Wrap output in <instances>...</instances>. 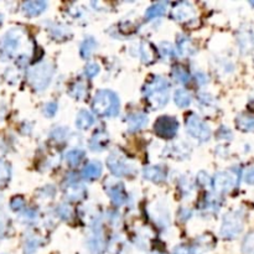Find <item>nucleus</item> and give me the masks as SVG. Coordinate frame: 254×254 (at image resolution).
I'll return each instance as SVG.
<instances>
[{"mask_svg": "<svg viewBox=\"0 0 254 254\" xmlns=\"http://www.w3.org/2000/svg\"><path fill=\"white\" fill-rule=\"evenodd\" d=\"M170 88L171 86L166 78L155 76L153 77V80H150L144 86V97L153 109H159V108L165 107L169 102Z\"/></svg>", "mask_w": 254, "mask_h": 254, "instance_id": "f257e3e1", "label": "nucleus"}, {"mask_svg": "<svg viewBox=\"0 0 254 254\" xmlns=\"http://www.w3.org/2000/svg\"><path fill=\"white\" fill-rule=\"evenodd\" d=\"M119 98L113 91L100 90L95 93L92 100V109L97 116L112 118L119 113Z\"/></svg>", "mask_w": 254, "mask_h": 254, "instance_id": "f03ea898", "label": "nucleus"}, {"mask_svg": "<svg viewBox=\"0 0 254 254\" xmlns=\"http://www.w3.org/2000/svg\"><path fill=\"white\" fill-rule=\"evenodd\" d=\"M55 68L50 62H41L31 67L28 72V81L31 87L37 92H42L49 87L54 77Z\"/></svg>", "mask_w": 254, "mask_h": 254, "instance_id": "7ed1b4c3", "label": "nucleus"}, {"mask_svg": "<svg viewBox=\"0 0 254 254\" xmlns=\"http://www.w3.org/2000/svg\"><path fill=\"white\" fill-rule=\"evenodd\" d=\"M24 31L21 29H11L0 40V61H9L14 57L23 42Z\"/></svg>", "mask_w": 254, "mask_h": 254, "instance_id": "20e7f679", "label": "nucleus"}, {"mask_svg": "<svg viewBox=\"0 0 254 254\" xmlns=\"http://www.w3.org/2000/svg\"><path fill=\"white\" fill-rule=\"evenodd\" d=\"M244 227V213L242 210H234L224 216L221 226V236L226 239H234L241 234Z\"/></svg>", "mask_w": 254, "mask_h": 254, "instance_id": "39448f33", "label": "nucleus"}, {"mask_svg": "<svg viewBox=\"0 0 254 254\" xmlns=\"http://www.w3.org/2000/svg\"><path fill=\"white\" fill-rule=\"evenodd\" d=\"M185 127L186 131L190 134L192 138L197 139L198 141H207L210 140L211 135V129L210 127L207 126L206 122H203V119H201L197 114L190 113L188 117H186L185 121Z\"/></svg>", "mask_w": 254, "mask_h": 254, "instance_id": "423d86ee", "label": "nucleus"}, {"mask_svg": "<svg viewBox=\"0 0 254 254\" xmlns=\"http://www.w3.org/2000/svg\"><path fill=\"white\" fill-rule=\"evenodd\" d=\"M107 166L109 171L117 177L131 176L135 172L133 165L128 161V159L123 154L118 152L111 153L107 159Z\"/></svg>", "mask_w": 254, "mask_h": 254, "instance_id": "0eeeda50", "label": "nucleus"}, {"mask_svg": "<svg viewBox=\"0 0 254 254\" xmlns=\"http://www.w3.org/2000/svg\"><path fill=\"white\" fill-rule=\"evenodd\" d=\"M239 180V174L237 170L229 169L226 171H220L216 174L212 185L217 192H229L237 188Z\"/></svg>", "mask_w": 254, "mask_h": 254, "instance_id": "6e6552de", "label": "nucleus"}, {"mask_svg": "<svg viewBox=\"0 0 254 254\" xmlns=\"http://www.w3.org/2000/svg\"><path fill=\"white\" fill-rule=\"evenodd\" d=\"M154 131L159 138L172 139L179 131V122L174 117L162 116L155 122Z\"/></svg>", "mask_w": 254, "mask_h": 254, "instance_id": "1a4fd4ad", "label": "nucleus"}, {"mask_svg": "<svg viewBox=\"0 0 254 254\" xmlns=\"http://www.w3.org/2000/svg\"><path fill=\"white\" fill-rule=\"evenodd\" d=\"M171 16L175 21L177 23L188 24L190 21L196 19V11L192 4L188 3V1H181L177 3L171 10Z\"/></svg>", "mask_w": 254, "mask_h": 254, "instance_id": "9d476101", "label": "nucleus"}, {"mask_svg": "<svg viewBox=\"0 0 254 254\" xmlns=\"http://www.w3.org/2000/svg\"><path fill=\"white\" fill-rule=\"evenodd\" d=\"M105 192L116 206H123L128 201V193L121 181H108Z\"/></svg>", "mask_w": 254, "mask_h": 254, "instance_id": "9b49d317", "label": "nucleus"}, {"mask_svg": "<svg viewBox=\"0 0 254 254\" xmlns=\"http://www.w3.org/2000/svg\"><path fill=\"white\" fill-rule=\"evenodd\" d=\"M92 234H91L90 239L87 242V247L92 254H100L105 247L104 238H103L102 233V224L100 221L95 220V223L93 224Z\"/></svg>", "mask_w": 254, "mask_h": 254, "instance_id": "f8f14e48", "label": "nucleus"}, {"mask_svg": "<svg viewBox=\"0 0 254 254\" xmlns=\"http://www.w3.org/2000/svg\"><path fill=\"white\" fill-rule=\"evenodd\" d=\"M64 196L69 201H81L85 200L87 196V190L83 184H81L78 180H68L66 188L64 189Z\"/></svg>", "mask_w": 254, "mask_h": 254, "instance_id": "ddd939ff", "label": "nucleus"}, {"mask_svg": "<svg viewBox=\"0 0 254 254\" xmlns=\"http://www.w3.org/2000/svg\"><path fill=\"white\" fill-rule=\"evenodd\" d=\"M88 145L92 152H103L109 145V135L105 130H97L91 136Z\"/></svg>", "mask_w": 254, "mask_h": 254, "instance_id": "4468645a", "label": "nucleus"}, {"mask_svg": "<svg viewBox=\"0 0 254 254\" xmlns=\"http://www.w3.org/2000/svg\"><path fill=\"white\" fill-rule=\"evenodd\" d=\"M238 46L242 54H251L254 49V32L251 29L241 30L238 33Z\"/></svg>", "mask_w": 254, "mask_h": 254, "instance_id": "2eb2a0df", "label": "nucleus"}, {"mask_svg": "<svg viewBox=\"0 0 254 254\" xmlns=\"http://www.w3.org/2000/svg\"><path fill=\"white\" fill-rule=\"evenodd\" d=\"M144 177L153 183H162L165 181L167 176V171L165 167L162 166H157V165H153V166H147L143 170Z\"/></svg>", "mask_w": 254, "mask_h": 254, "instance_id": "dca6fc26", "label": "nucleus"}, {"mask_svg": "<svg viewBox=\"0 0 254 254\" xmlns=\"http://www.w3.org/2000/svg\"><path fill=\"white\" fill-rule=\"evenodd\" d=\"M47 8L46 1H42V0H35V1H26L23 4V13L26 16H37L40 14L44 13Z\"/></svg>", "mask_w": 254, "mask_h": 254, "instance_id": "f3484780", "label": "nucleus"}, {"mask_svg": "<svg viewBox=\"0 0 254 254\" xmlns=\"http://www.w3.org/2000/svg\"><path fill=\"white\" fill-rule=\"evenodd\" d=\"M148 117L144 113H131L127 117V124L130 131L141 130L148 124Z\"/></svg>", "mask_w": 254, "mask_h": 254, "instance_id": "a211bd4d", "label": "nucleus"}, {"mask_svg": "<svg viewBox=\"0 0 254 254\" xmlns=\"http://www.w3.org/2000/svg\"><path fill=\"white\" fill-rule=\"evenodd\" d=\"M138 49V55L144 64H152V62L155 61V59L158 56V51L152 44H149V42H141Z\"/></svg>", "mask_w": 254, "mask_h": 254, "instance_id": "6ab92c4d", "label": "nucleus"}, {"mask_svg": "<svg viewBox=\"0 0 254 254\" xmlns=\"http://www.w3.org/2000/svg\"><path fill=\"white\" fill-rule=\"evenodd\" d=\"M102 164L99 161H91L82 169V177L88 181L98 179L102 175Z\"/></svg>", "mask_w": 254, "mask_h": 254, "instance_id": "aec40b11", "label": "nucleus"}, {"mask_svg": "<svg viewBox=\"0 0 254 254\" xmlns=\"http://www.w3.org/2000/svg\"><path fill=\"white\" fill-rule=\"evenodd\" d=\"M176 47L181 56H191V55H193L196 52L193 42L189 37H186L185 35H180L177 37Z\"/></svg>", "mask_w": 254, "mask_h": 254, "instance_id": "412c9836", "label": "nucleus"}, {"mask_svg": "<svg viewBox=\"0 0 254 254\" xmlns=\"http://www.w3.org/2000/svg\"><path fill=\"white\" fill-rule=\"evenodd\" d=\"M95 124V116L91 112L82 109L76 116V127L80 130H87Z\"/></svg>", "mask_w": 254, "mask_h": 254, "instance_id": "4be33fe9", "label": "nucleus"}, {"mask_svg": "<svg viewBox=\"0 0 254 254\" xmlns=\"http://www.w3.org/2000/svg\"><path fill=\"white\" fill-rule=\"evenodd\" d=\"M220 207H221V200L217 195H212V193H208L202 201V205H201V210L206 213H216L219 212Z\"/></svg>", "mask_w": 254, "mask_h": 254, "instance_id": "5701e85b", "label": "nucleus"}, {"mask_svg": "<svg viewBox=\"0 0 254 254\" xmlns=\"http://www.w3.org/2000/svg\"><path fill=\"white\" fill-rule=\"evenodd\" d=\"M87 90H88L87 83H86L85 81L78 80L69 86L68 93H69V95L75 98V99L83 100L86 97H87V93H88Z\"/></svg>", "mask_w": 254, "mask_h": 254, "instance_id": "b1692460", "label": "nucleus"}, {"mask_svg": "<svg viewBox=\"0 0 254 254\" xmlns=\"http://www.w3.org/2000/svg\"><path fill=\"white\" fill-rule=\"evenodd\" d=\"M153 219L155 220L157 224H159L160 227H166L170 224V216L169 212H167V208L161 207L160 205L153 208Z\"/></svg>", "mask_w": 254, "mask_h": 254, "instance_id": "393cba45", "label": "nucleus"}, {"mask_svg": "<svg viewBox=\"0 0 254 254\" xmlns=\"http://www.w3.org/2000/svg\"><path fill=\"white\" fill-rule=\"evenodd\" d=\"M167 4L166 3H155L150 6L145 13V19L148 20H153V19L161 18L165 13H166Z\"/></svg>", "mask_w": 254, "mask_h": 254, "instance_id": "a878e982", "label": "nucleus"}, {"mask_svg": "<svg viewBox=\"0 0 254 254\" xmlns=\"http://www.w3.org/2000/svg\"><path fill=\"white\" fill-rule=\"evenodd\" d=\"M174 100L175 104L180 108H186L191 104V95L184 88H179L176 90V92L174 93Z\"/></svg>", "mask_w": 254, "mask_h": 254, "instance_id": "bb28decb", "label": "nucleus"}, {"mask_svg": "<svg viewBox=\"0 0 254 254\" xmlns=\"http://www.w3.org/2000/svg\"><path fill=\"white\" fill-rule=\"evenodd\" d=\"M97 47V41L93 37H86L80 46V55L82 59H88Z\"/></svg>", "mask_w": 254, "mask_h": 254, "instance_id": "cd10ccee", "label": "nucleus"}, {"mask_svg": "<svg viewBox=\"0 0 254 254\" xmlns=\"http://www.w3.org/2000/svg\"><path fill=\"white\" fill-rule=\"evenodd\" d=\"M11 177V166L8 161L0 159V189L5 188Z\"/></svg>", "mask_w": 254, "mask_h": 254, "instance_id": "c85d7f7f", "label": "nucleus"}, {"mask_svg": "<svg viewBox=\"0 0 254 254\" xmlns=\"http://www.w3.org/2000/svg\"><path fill=\"white\" fill-rule=\"evenodd\" d=\"M236 126L242 131H254V117L242 114L236 119Z\"/></svg>", "mask_w": 254, "mask_h": 254, "instance_id": "c756f323", "label": "nucleus"}, {"mask_svg": "<svg viewBox=\"0 0 254 254\" xmlns=\"http://www.w3.org/2000/svg\"><path fill=\"white\" fill-rule=\"evenodd\" d=\"M83 158H85V152L81 149L68 150L66 155H64V160H66V162L69 166H77L82 161Z\"/></svg>", "mask_w": 254, "mask_h": 254, "instance_id": "7c9ffc66", "label": "nucleus"}, {"mask_svg": "<svg viewBox=\"0 0 254 254\" xmlns=\"http://www.w3.org/2000/svg\"><path fill=\"white\" fill-rule=\"evenodd\" d=\"M42 241L37 236H29L24 243V254H35L36 251L41 246Z\"/></svg>", "mask_w": 254, "mask_h": 254, "instance_id": "2f4dec72", "label": "nucleus"}, {"mask_svg": "<svg viewBox=\"0 0 254 254\" xmlns=\"http://www.w3.org/2000/svg\"><path fill=\"white\" fill-rule=\"evenodd\" d=\"M49 30L52 37L56 40H64L67 36H69V29L67 26L61 25V24H54Z\"/></svg>", "mask_w": 254, "mask_h": 254, "instance_id": "473e14b6", "label": "nucleus"}, {"mask_svg": "<svg viewBox=\"0 0 254 254\" xmlns=\"http://www.w3.org/2000/svg\"><path fill=\"white\" fill-rule=\"evenodd\" d=\"M172 77L176 82L181 83V85H185L190 81V75H189L188 69L184 68L183 66H175L172 68Z\"/></svg>", "mask_w": 254, "mask_h": 254, "instance_id": "72a5a7b5", "label": "nucleus"}, {"mask_svg": "<svg viewBox=\"0 0 254 254\" xmlns=\"http://www.w3.org/2000/svg\"><path fill=\"white\" fill-rule=\"evenodd\" d=\"M242 253L243 254H254V231L249 232L243 239L242 243Z\"/></svg>", "mask_w": 254, "mask_h": 254, "instance_id": "f704fd0d", "label": "nucleus"}, {"mask_svg": "<svg viewBox=\"0 0 254 254\" xmlns=\"http://www.w3.org/2000/svg\"><path fill=\"white\" fill-rule=\"evenodd\" d=\"M179 188H180V191H181V193H183L184 196H190L191 193L193 192V189H195V186H193L192 181H191L189 177H183V179L180 180Z\"/></svg>", "mask_w": 254, "mask_h": 254, "instance_id": "c9c22d12", "label": "nucleus"}, {"mask_svg": "<svg viewBox=\"0 0 254 254\" xmlns=\"http://www.w3.org/2000/svg\"><path fill=\"white\" fill-rule=\"evenodd\" d=\"M56 212L60 219L64 220V221H68L69 219H72V210L66 203H61V205L57 206Z\"/></svg>", "mask_w": 254, "mask_h": 254, "instance_id": "e433bc0d", "label": "nucleus"}, {"mask_svg": "<svg viewBox=\"0 0 254 254\" xmlns=\"http://www.w3.org/2000/svg\"><path fill=\"white\" fill-rule=\"evenodd\" d=\"M122 248H123V242L118 237H114L111 239L109 244H108V251L111 254H119L121 253Z\"/></svg>", "mask_w": 254, "mask_h": 254, "instance_id": "4c0bfd02", "label": "nucleus"}, {"mask_svg": "<svg viewBox=\"0 0 254 254\" xmlns=\"http://www.w3.org/2000/svg\"><path fill=\"white\" fill-rule=\"evenodd\" d=\"M159 54L164 59H170V57H172L175 55V49L170 42H162L159 46Z\"/></svg>", "mask_w": 254, "mask_h": 254, "instance_id": "58836bf2", "label": "nucleus"}, {"mask_svg": "<svg viewBox=\"0 0 254 254\" xmlns=\"http://www.w3.org/2000/svg\"><path fill=\"white\" fill-rule=\"evenodd\" d=\"M67 135H68V130L66 128H55L54 130L51 131V138L54 139L55 141H64L67 139Z\"/></svg>", "mask_w": 254, "mask_h": 254, "instance_id": "ea45409f", "label": "nucleus"}, {"mask_svg": "<svg viewBox=\"0 0 254 254\" xmlns=\"http://www.w3.org/2000/svg\"><path fill=\"white\" fill-rule=\"evenodd\" d=\"M10 208L15 212H20L25 208V200H24L23 196H15V197L11 198L10 201Z\"/></svg>", "mask_w": 254, "mask_h": 254, "instance_id": "a19ab883", "label": "nucleus"}, {"mask_svg": "<svg viewBox=\"0 0 254 254\" xmlns=\"http://www.w3.org/2000/svg\"><path fill=\"white\" fill-rule=\"evenodd\" d=\"M99 73V66L95 62H90L85 67V75L87 78H93Z\"/></svg>", "mask_w": 254, "mask_h": 254, "instance_id": "79ce46f5", "label": "nucleus"}, {"mask_svg": "<svg viewBox=\"0 0 254 254\" xmlns=\"http://www.w3.org/2000/svg\"><path fill=\"white\" fill-rule=\"evenodd\" d=\"M197 98H198V102H200L202 105H205V107H212V105H215L216 103L215 98H213L210 93L202 92L198 95Z\"/></svg>", "mask_w": 254, "mask_h": 254, "instance_id": "37998d69", "label": "nucleus"}, {"mask_svg": "<svg viewBox=\"0 0 254 254\" xmlns=\"http://www.w3.org/2000/svg\"><path fill=\"white\" fill-rule=\"evenodd\" d=\"M57 109H59V105L56 102H49L44 105V114L51 118L57 113Z\"/></svg>", "mask_w": 254, "mask_h": 254, "instance_id": "c03bdc74", "label": "nucleus"}, {"mask_svg": "<svg viewBox=\"0 0 254 254\" xmlns=\"http://www.w3.org/2000/svg\"><path fill=\"white\" fill-rule=\"evenodd\" d=\"M21 219L25 222H33L37 219V212L33 208H28V210H24L23 215H21Z\"/></svg>", "mask_w": 254, "mask_h": 254, "instance_id": "a18cd8bd", "label": "nucleus"}, {"mask_svg": "<svg viewBox=\"0 0 254 254\" xmlns=\"http://www.w3.org/2000/svg\"><path fill=\"white\" fill-rule=\"evenodd\" d=\"M9 224H10V222H9L8 217L0 216V237L5 236L6 232L9 231Z\"/></svg>", "mask_w": 254, "mask_h": 254, "instance_id": "49530a36", "label": "nucleus"}, {"mask_svg": "<svg viewBox=\"0 0 254 254\" xmlns=\"http://www.w3.org/2000/svg\"><path fill=\"white\" fill-rule=\"evenodd\" d=\"M197 181L200 183V185L205 186V188H211V186H213L212 184H211L210 176H208V175L203 171H201L200 174H198Z\"/></svg>", "mask_w": 254, "mask_h": 254, "instance_id": "de8ad7c7", "label": "nucleus"}, {"mask_svg": "<svg viewBox=\"0 0 254 254\" xmlns=\"http://www.w3.org/2000/svg\"><path fill=\"white\" fill-rule=\"evenodd\" d=\"M244 183L248 185H254V167H249L243 174Z\"/></svg>", "mask_w": 254, "mask_h": 254, "instance_id": "09e8293b", "label": "nucleus"}, {"mask_svg": "<svg viewBox=\"0 0 254 254\" xmlns=\"http://www.w3.org/2000/svg\"><path fill=\"white\" fill-rule=\"evenodd\" d=\"M174 254H196L191 247L185 246V244H181V246H177L174 249Z\"/></svg>", "mask_w": 254, "mask_h": 254, "instance_id": "8fccbe9b", "label": "nucleus"}, {"mask_svg": "<svg viewBox=\"0 0 254 254\" xmlns=\"http://www.w3.org/2000/svg\"><path fill=\"white\" fill-rule=\"evenodd\" d=\"M219 138L220 139H229L232 138V133L228 130V128H224V127H222L221 129L219 130Z\"/></svg>", "mask_w": 254, "mask_h": 254, "instance_id": "3c124183", "label": "nucleus"}, {"mask_svg": "<svg viewBox=\"0 0 254 254\" xmlns=\"http://www.w3.org/2000/svg\"><path fill=\"white\" fill-rule=\"evenodd\" d=\"M191 215H192V212H191V210H188V208H181L179 212V217L183 221H186V220L190 219Z\"/></svg>", "mask_w": 254, "mask_h": 254, "instance_id": "603ef678", "label": "nucleus"}, {"mask_svg": "<svg viewBox=\"0 0 254 254\" xmlns=\"http://www.w3.org/2000/svg\"><path fill=\"white\" fill-rule=\"evenodd\" d=\"M196 82H197L198 85H205V83L208 82L207 76H206L205 73H202V72H198L197 75H196Z\"/></svg>", "mask_w": 254, "mask_h": 254, "instance_id": "864d4df0", "label": "nucleus"}, {"mask_svg": "<svg viewBox=\"0 0 254 254\" xmlns=\"http://www.w3.org/2000/svg\"><path fill=\"white\" fill-rule=\"evenodd\" d=\"M6 152V145H5V141L4 139L0 136V154H4Z\"/></svg>", "mask_w": 254, "mask_h": 254, "instance_id": "5fc2aeb1", "label": "nucleus"}, {"mask_svg": "<svg viewBox=\"0 0 254 254\" xmlns=\"http://www.w3.org/2000/svg\"><path fill=\"white\" fill-rule=\"evenodd\" d=\"M3 15H1V14H0V26H1V24H3Z\"/></svg>", "mask_w": 254, "mask_h": 254, "instance_id": "6e6d98bb", "label": "nucleus"}, {"mask_svg": "<svg viewBox=\"0 0 254 254\" xmlns=\"http://www.w3.org/2000/svg\"><path fill=\"white\" fill-rule=\"evenodd\" d=\"M150 254H162V253H159V252H153V253H150Z\"/></svg>", "mask_w": 254, "mask_h": 254, "instance_id": "4d7b16f0", "label": "nucleus"}, {"mask_svg": "<svg viewBox=\"0 0 254 254\" xmlns=\"http://www.w3.org/2000/svg\"><path fill=\"white\" fill-rule=\"evenodd\" d=\"M0 202H1V196H0Z\"/></svg>", "mask_w": 254, "mask_h": 254, "instance_id": "13d9d810", "label": "nucleus"}]
</instances>
